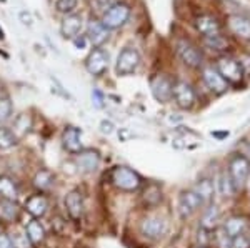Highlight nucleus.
<instances>
[{
	"instance_id": "obj_33",
	"label": "nucleus",
	"mask_w": 250,
	"mask_h": 248,
	"mask_svg": "<svg viewBox=\"0 0 250 248\" xmlns=\"http://www.w3.org/2000/svg\"><path fill=\"white\" fill-rule=\"evenodd\" d=\"M114 3H115V0H92V7H94V10L99 12V14H105Z\"/></svg>"
},
{
	"instance_id": "obj_16",
	"label": "nucleus",
	"mask_w": 250,
	"mask_h": 248,
	"mask_svg": "<svg viewBox=\"0 0 250 248\" xmlns=\"http://www.w3.org/2000/svg\"><path fill=\"white\" fill-rule=\"evenodd\" d=\"M227 25H229V30H230L235 37L250 40V19H247L245 15H240V14L230 15L227 20Z\"/></svg>"
},
{
	"instance_id": "obj_37",
	"label": "nucleus",
	"mask_w": 250,
	"mask_h": 248,
	"mask_svg": "<svg viewBox=\"0 0 250 248\" xmlns=\"http://www.w3.org/2000/svg\"><path fill=\"white\" fill-rule=\"evenodd\" d=\"M239 63H240V67H242V72H244V75L250 77V54H242L240 58H239Z\"/></svg>"
},
{
	"instance_id": "obj_3",
	"label": "nucleus",
	"mask_w": 250,
	"mask_h": 248,
	"mask_svg": "<svg viewBox=\"0 0 250 248\" xmlns=\"http://www.w3.org/2000/svg\"><path fill=\"white\" fill-rule=\"evenodd\" d=\"M175 52L179 58L182 60L190 69H200L204 65V54L195 43L188 38H177L175 40Z\"/></svg>"
},
{
	"instance_id": "obj_31",
	"label": "nucleus",
	"mask_w": 250,
	"mask_h": 248,
	"mask_svg": "<svg viewBox=\"0 0 250 248\" xmlns=\"http://www.w3.org/2000/svg\"><path fill=\"white\" fill-rule=\"evenodd\" d=\"M2 215L7 220H14L19 215V207L12 200H2Z\"/></svg>"
},
{
	"instance_id": "obj_36",
	"label": "nucleus",
	"mask_w": 250,
	"mask_h": 248,
	"mask_svg": "<svg viewBox=\"0 0 250 248\" xmlns=\"http://www.w3.org/2000/svg\"><path fill=\"white\" fill-rule=\"evenodd\" d=\"M12 242H14L15 248H29L32 245L29 242V238H27V235H20V233H15L14 237H12Z\"/></svg>"
},
{
	"instance_id": "obj_30",
	"label": "nucleus",
	"mask_w": 250,
	"mask_h": 248,
	"mask_svg": "<svg viewBox=\"0 0 250 248\" xmlns=\"http://www.w3.org/2000/svg\"><path fill=\"white\" fill-rule=\"evenodd\" d=\"M79 5V0H57L55 2V9L60 14H65V15H70L74 14L75 9Z\"/></svg>"
},
{
	"instance_id": "obj_5",
	"label": "nucleus",
	"mask_w": 250,
	"mask_h": 248,
	"mask_svg": "<svg viewBox=\"0 0 250 248\" xmlns=\"http://www.w3.org/2000/svg\"><path fill=\"white\" fill-rule=\"evenodd\" d=\"M128 17H130V7L124 2H117L105 12V14H102V20H100V22H102L108 30H114V29H120L128 20Z\"/></svg>"
},
{
	"instance_id": "obj_15",
	"label": "nucleus",
	"mask_w": 250,
	"mask_h": 248,
	"mask_svg": "<svg viewBox=\"0 0 250 248\" xmlns=\"http://www.w3.org/2000/svg\"><path fill=\"white\" fill-rule=\"evenodd\" d=\"M83 27V19L82 15L79 14H70L63 19L62 25H60V34H62L63 38H70L74 40L75 37H79L80 32H82Z\"/></svg>"
},
{
	"instance_id": "obj_29",
	"label": "nucleus",
	"mask_w": 250,
	"mask_h": 248,
	"mask_svg": "<svg viewBox=\"0 0 250 248\" xmlns=\"http://www.w3.org/2000/svg\"><path fill=\"white\" fill-rule=\"evenodd\" d=\"M144 200L147 205H157V203L162 200V191L157 185H150L144 193Z\"/></svg>"
},
{
	"instance_id": "obj_42",
	"label": "nucleus",
	"mask_w": 250,
	"mask_h": 248,
	"mask_svg": "<svg viewBox=\"0 0 250 248\" xmlns=\"http://www.w3.org/2000/svg\"><path fill=\"white\" fill-rule=\"evenodd\" d=\"M2 38H3V30L0 29V40H2Z\"/></svg>"
},
{
	"instance_id": "obj_26",
	"label": "nucleus",
	"mask_w": 250,
	"mask_h": 248,
	"mask_svg": "<svg viewBox=\"0 0 250 248\" xmlns=\"http://www.w3.org/2000/svg\"><path fill=\"white\" fill-rule=\"evenodd\" d=\"M55 182V177L52 172L48 170H40L37 172V175L34 177V187L37 189L39 191H45L54 185Z\"/></svg>"
},
{
	"instance_id": "obj_13",
	"label": "nucleus",
	"mask_w": 250,
	"mask_h": 248,
	"mask_svg": "<svg viewBox=\"0 0 250 248\" xmlns=\"http://www.w3.org/2000/svg\"><path fill=\"white\" fill-rule=\"evenodd\" d=\"M108 35H110V30L104 25L100 20H94L92 19L87 25V40H90L94 47H100L108 40Z\"/></svg>"
},
{
	"instance_id": "obj_22",
	"label": "nucleus",
	"mask_w": 250,
	"mask_h": 248,
	"mask_svg": "<svg viewBox=\"0 0 250 248\" xmlns=\"http://www.w3.org/2000/svg\"><path fill=\"white\" fill-rule=\"evenodd\" d=\"M25 235L32 245H40L45 240V229L37 218H34L25 225Z\"/></svg>"
},
{
	"instance_id": "obj_6",
	"label": "nucleus",
	"mask_w": 250,
	"mask_h": 248,
	"mask_svg": "<svg viewBox=\"0 0 250 248\" xmlns=\"http://www.w3.org/2000/svg\"><path fill=\"white\" fill-rule=\"evenodd\" d=\"M140 65V54L132 47H125L124 50H120L119 57L115 62V72L120 77L125 75H132L134 72L139 69Z\"/></svg>"
},
{
	"instance_id": "obj_41",
	"label": "nucleus",
	"mask_w": 250,
	"mask_h": 248,
	"mask_svg": "<svg viewBox=\"0 0 250 248\" xmlns=\"http://www.w3.org/2000/svg\"><path fill=\"white\" fill-rule=\"evenodd\" d=\"M85 42H87V37H83V35H79V37L74 38V43L79 47V49H83V47H85Z\"/></svg>"
},
{
	"instance_id": "obj_21",
	"label": "nucleus",
	"mask_w": 250,
	"mask_h": 248,
	"mask_svg": "<svg viewBox=\"0 0 250 248\" xmlns=\"http://www.w3.org/2000/svg\"><path fill=\"white\" fill-rule=\"evenodd\" d=\"M193 191L202 200V205H210L213 193H215V187H213V182L210 178H200L193 187Z\"/></svg>"
},
{
	"instance_id": "obj_10",
	"label": "nucleus",
	"mask_w": 250,
	"mask_h": 248,
	"mask_svg": "<svg viewBox=\"0 0 250 248\" xmlns=\"http://www.w3.org/2000/svg\"><path fill=\"white\" fill-rule=\"evenodd\" d=\"M202 207V200L193 190H184L179 197V213L182 218H188Z\"/></svg>"
},
{
	"instance_id": "obj_20",
	"label": "nucleus",
	"mask_w": 250,
	"mask_h": 248,
	"mask_svg": "<svg viewBox=\"0 0 250 248\" xmlns=\"http://www.w3.org/2000/svg\"><path fill=\"white\" fill-rule=\"evenodd\" d=\"M25 210L34 218H42L48 210V202L43 195H32L25 200Z\"/></svg>"
},
{
	"instance_id": "obj_28",
	"label": "nucleus",
	"mask_w": 250,
	"mask_h": 248,
	"mask_svg": "<svg viewBox=\"0 0 250 248\" xmlns=\"http://www.w3.org/2000/svg\"><path fill=\"white\" fill-rule=\"evenodd\" d=\"M17 143V135L7 127H0V149L7 150Z\"/></svg>"
},
{
	"instance_id": "obj_40",
	"label": "nucleus",
	"mask_w": 250,
	"mask_h": 248,
	"mask_svg": "<svg viewBox=\"0 0 250 248\" xmlns=\"http://www.w3.org/2000/svg\"><path fill=\"white\" fill-rule=\"evenodd\" d=\"M100 130H102V134L110 135L112 132H114V123H112L110 120H104V122L100 123Z\"/></svg>"
},
{
	"instance_id": "obj_23",
	"label": "nucleus",
	"mask_w": 250,
	"mask_h": 248,
	"mask_svg": "<svg viewBox=\"0 0 250 248\" xmlns=\"http://www.w3.org/2000/svg\"><path fill=\"white\" fill-rule=\"evenodd\" d=\"M247 229H249V223L244 217H232L224 223L225 233L230 238H235V237H239V235L245 233Z\"/></svg>"
},
{
	"instance_id": "obj_17",
	"label": "nucleus",
	"mask_w": 250,
	"mask_h": 248,
	"mask_svg": "<svg viewBox=\"0 0 250 248\" xmlns=\"http://www.w3.org/2000/svg\"><path fill=\"white\" fill-rule=\"evenodd\" d=\"M77 165L87 173H92L100 165V153L94 149H87L77 153Z\"/></svg>"
},
{
	"instance_id": "obj_44",
	"label": "nucleus",
	"mask_w": 250,
	"mask_h": 248,
	"mask_svg": "<svg viewBox=\"0 0 250 248\" xmlns=\"http://www.w3.org/2000/svg\"><path fill=\"white\" fill-rule=\"evenodd\" d=\"M249 237H250V235H249Z\"/></svg>"
},
{
	"instance_id": "obj_39",
	"label": "nucleus",
	"mask_w": 250,
	"mask_h": 248,
	"mask_svg": "<svg viewBox=\"0 0 250 248\" xmlns=\"http://www.w3.org/2000/svg\"><path fill=\"white\" fill-rule=\"evenodd\" d=\"M0 248H15L14 242H12V237H9V235H0Z\"/></svg>"
},
{
	"instance_id": "obj_43",
	"label": "nucleus",
	"mask_w": 250,
	"mask_h": 248,
	"mask_svg": "<svg viewBox=\"0 0 250 248\" xmlns=\"http://www.w3.org/2000/svg\"><path fill=\"white\" fill-rule=\"evenodd\" d=\"M199 248H204V247H199Z\"/></svg>"
},
{
	"instance_id": "obj_18",
	"label": "nucleus",
	"mask_w": 250,
	"mask_h": 248,
	"mask_svg": "<svg viewBox=\"0 0 250 248\" xmlns=\"http://www.w3.org/2000/svg\"><path fill=\"white\" fill-rule=\"evenodd\" d=\"M65 209L74 220H80L83 215V197L79 190H72L65 195Z\"/></svg>"
},
{
	"instance_id": "obj_4",
	"label": "nucleus",
	"mask_w": 250,
	"mask_h": 248,
	"mask_svg": "<svg viewBox=\"0 0 250 248\" xmlns=\"http://www.w3.org/2000/svg\"><path fill=\"white\" fill-rule=\"evenodd\" d=\"M215 70L222 75V78L232 85H239L244 80V72L239 63V60L232 57H220L215 63Z\"/></svg>"
},
{
	"instance_id": "obj_8",
	"label": "nucleus",
	"mask_w": 250,
	"mask_h": 248,
	"mask_svg": "<svg viewBox=\"0 0 250 248\" xmlns=\"http://www.w3.org/2000/svg\"><path fill=\"white\" fill-rule=\"evenodd\" d=\"M85 69L94 77H102L108 69V55L105 50L95 47L85 58Z\"/></svg>"
},
{
	"instance_id": "obj_9",
	"label": "nucleus",
	"mask_w": 250,
	"mask_h": 248,
	"mask_svg": "<svg viewBox=\"0 0 250 248\" xmlns=\"http://www.w3.org/2000/svg\"><path fill=\"white\" fill-rule=\"evenodd\" d=\"M172 98L175 100L177 107L184 110H188L193 107L195 103V90L192 89L190 83L184 82V80H179V82L173 83V95Z\"/></svg>"
},
{
	"instance_id": "obj_25",
	"label": "nucleus",
	"mask_w": 250,
	"mask_h": 248,
	"mask_svg": "<svg viewBox=\"0 0 250 248\" xmlns=\"http://www.w3.org/2000/svg\"><path fill=\"white\" fill-rule=\"evenodd\" d=\"M220 222V211L215 205H208V209H205L204 217H202V229L205 230H212L217 227V223Z\"/></svg>"
},
{
	"instance_id": "obj_12",
	"label": "nucleus",
	"mask_w": 250,
	"mask_h": 248,
	"mask_svg": "<svg viewBox=\"0 0 250 248\" xmlns=\"http://www.w3.org/2000/svg\"><path fill=\"white\" fill-rule=\"evenodd\" d=\"M140 231L150 240H159L167 231V222L160 217H148L140 225Z\"/></svg>"
},
{
	"instance_id": "obj_2",
	"label": "nucleus",
	"mask_w": 250,
	"mask_h": 248,
	"mask_svg": "<svg viewBox=\"0 0 250 248\" xmlns=\"http://www.w3.org/2000/svg\"><path fill=\"white\" fill-rule=\"evenodd\" d=\"M112 185L124 191H137L142 187V177L128 167H114L110 170Z\"/></svg>"
},
{
	"instance_id": "obj_32",
	"label": "nucleus",
	"mask_w": 250,
	"mask_h": 248,
	"mask_svg": "<svg viewBox=\"0 0 250 248\" xmlns=\"http://www.w3.org/2000/svg\"><path fill=\"white\" fill-rule=\"evenodd\" d=\"M12 117V102L10 98H0V123H5Z\"/></svg>"
},
{
	"instance_id": "obj_7",
	"label": "nucleus",
	"mask_w": 250,
	"mask_h": 248,
	"mask_svg": "<svg viewBox=\"0 0 250 248\" xmlns=\"http://www.w3.org/2000/svg\"><path fill=\"white\" fill-rule=\"evenodd\" d=\"M150 90H152V95H154V98L157 102L168 103L173 95V82L167 77V75L159 74L150 80Z\"/></svg>"
},
{
	"instance_id": "obj_14",
	"label": "nucleus",
	"mask_w": 250,
	"mask_h": 248,
	"mask_svg": "<svg viewBox=\"0 0 250 248\" xmlns=\"http://www.w3.org/2000/svg\"><path fill=\"white\" fill-rule=\"evenodd\" d=\"M62 145L68 153L77 155L82 152V132L77 127H67L62 134Z\"/></svg>"
},
{
	"instance_id": "obj_19",
	"label": "nucleus",
	"mask_w": 250,
	"mask_h": 248,
	"mask_svg": "<svg viewBox=\"0 0 250 248\" xmlns=\"http://www.w3.org/2000/svg\"><path fill=\"white\" fill-rule=\"evenodd\" d=\"M195 29L204 35V37H210V35L220 34V22L212 15H200L195 19Z\"/></svg>"
},
{
	"instance_id": "obj_38",
	"label": "nucleus",
	"mask_w": 250,
	"mask_h": 248,
	"mask_svg": "<svg viewBox=\"0 0 250 248\" xmlns=\"http://www.w3.org/2000/svg\"><path fill=\"white\" fill-rule=\"evenodd\" d=\"M104 95L100 94L99 90H94L92 92V103H94V107H97V109H102L104 107Z\"/></svg>"
},
{
	"instance_id": "obj_27",
	"label": "nucleus",
	"mask_w": 250,
	"mask_h": 248,
	"mask_svg": "<svg viewBox=\"0 0 250 248\" xmlns=\"http://www.w3.org/2000/svg\"><path fill=\"white\" fill-rule=\"evenodd\" d=\"M204 45L212 52H225L229 49V42L220 34L210 35V37H204Z\"/></svg>"
},
{
	"instance_id": "obj_1",
	"label": "nucleus",
	"mask_w": 250,
	"mask_h": 248,
	"mask_svg": "<svg viewBox=\"0 0 250 248\" xmlns=\"http://www.w3.org/2000/svg\"><path fill=\"white\" fill-rule=\"evenodd\" d=\"M250 175V160L245 155H233L229 162V180L233 191H239L245 187Z\"/></svg>"
},
{
	"instance_id": "obj_35",
	"label": "nucleus",
	"mask_w": 250,
	"mask_h": 248,
	"mask_svg": "<svg viewBox=\"0 0 250 248\" xmlns=\"http://www.w3.org/2000/svg\"><path fill=\"white\" fill-rule=\"evenodd\" d=\"M232 248H250V237L247 233H242L232 238Z\"/></svg>"
},
{
	"instance_id": "obj_34",
	"label": "nucleus",
	"mask_w": 250,
	"mask_h": 248,
	"mask_svg": "<svg viewBox=\"0 0 250 248\" xmlns=\"http://www.w3.org/2000/svg\"><path fill=\"white\" fill-rule=\"evenodd\" d=\"M215 240H217V245H219V248H232V238L225 233L224 229L215 235Z\"/></svg>"
},
{
	"instance_id": "obj_24",
	"label": "nucleus",
	"mask_w": 250,
	"mask_h": 248,
	"mask_svg": "<svg viewBox=\"0 0 250 248\" xmlns=\"http://www.w3.org/2000/svg\"><path fill=\"white\" fill-rule=\"evenodd\" d=\"M0 197H2V200H12V202L17 200L19 187L14 182V178L7 177V175L0 177Z\"/></svg>"
},
{
	"instance_id": "obj_11",
	"label": "nucleus",
	"mask_w": 250,
	"mask_h": 248,
	"mask_svg": "<svg viewBox=\"0 0 250 248\" xmlns=\"http://www.w3.org/2000/svg\"><path fill=\"white\" fill-rule=\"evenodd\" d=\"M202 78H204V83L207 85V89L213 92L215 95L225 94L229 89V83L222 78V75L213 69V67H205L202 70Z\"/></svg>"
}]
</instances>
